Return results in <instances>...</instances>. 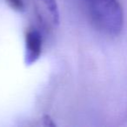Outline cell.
Masks as SVG:
<instances>
[{
  "label": "cell",
  "mask_w": 127,
  "mask_h": 127,
  "mask_svg": "<svg viewBox=\"0 0 127 127\" xmlns=\"http://www.w3.org/2000/svg\"><path fill=\"white\" fill-rule=\"evenodd\" d=\"M7 2L10 4V6L15 11H19V12L25 11V5L24 0H7Z\"/></svg>",
  "instance_id": "cell-4"
},
{
  "label": "cell",
  "mask_w": 127,
  "mask_h": 127,
  "mask_svg": "<svg viewBox=\"0 0 127 127\" xmlns=\"http://www.w3.org/2000/svg\"><path fill=\"white\" fill-rule=\"evenodd\" d=\"M45 6L47 11H49L51 18L52 20L54 25H58L59 24V10H58V6L57 4L56 0H40Z\"/></svg>",
  "instance_id": "cell-3"
},
{
  "label": "cell",
  "mask_w": 127,
  "mask_h": 127,
  "mask_svg": "<svg viewBox=\"0 0 127 127\" xmlns=\"http://www.w3.org/2000/svg\"><path fill=\"white\" fill-rule=\"evenodd\" d=\"M96 29L108 36H118L124 27V11L118 0H83Z\"/></svg>",
  "instance_id": "cell-1"
},
{
  "label": "cell",
  "mask_w": 127,
  "mask_h": 127,
  "mask_svg": "<svg viewBox=\"0 0 127 127\" xmlns=\"http://www.w3.org/2000/svg\"><path fill=\"white\" fill-rule=\"evenodd\" d=\"M43 40L41 34L37 30H31L25 36V62L26 65L35 64L42 53Z\"/></svg>",
  "instance_id": "cell-2"
}]
</instances>
